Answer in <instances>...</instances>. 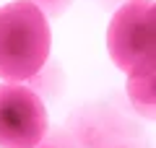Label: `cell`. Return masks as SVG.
I'll use <instances>...</instances> for the list:
<instances>
[{
	"instance_id": "1",
	"label": "cell",
	"mask_w": 156,
	"mask_h": 148,
	"mask_svg": "<svg viewBox=\"0 0 156 148\" xmlns=\"http://www.w3.org/2000/svg\"><path fill=\"white\" fill-rule=\"evenodd\" d=\"M52 47L50 18L26 0L0 5V78L26 83L47 65Z\"/></svg>"
},
{
	"instance_id": "2",
	"label": "cell",
	"mask_w": 156,
	"mask_h": 148,
	"mask_svg": "<svg viewBox=\"0 0 156 148\" xmlns=\"http://www.w3.org/2000/svg\"><path fill=\"white\" fill-rule=\"evenodd\" d=\"M109 57L122 73L156 62V5L154 0H125L107 29Z\"/></svg>"
},
{
	"instance_id": "3",
	"label": "cell",
	"mask_w": 156,
	"mask_h": 148,
	"mask_svg": "<svg viewBox=\"0 0 156 148\" xmlns=\"http://www.w3.org/2000/svg\"><path fill=\"white\" fill-rule=\"evenodd\" d=\"M50 130V115L26 83H0V148H31Z\"/></svg>"
},
{
	"instance_id": "4",
	"label": "cell",
	"mask_w": 156,
	"mask_h": 148,
	"mask_svg": "<svg viewBox=\"0 0 156 148\" xmlns=\"http://www.w3.org/2000/svg\"><path fill=\"white\" fill-rule=\"evenodd\" d=\"M65 130L70 132L78 148H112L117 140L128 138L122 135V122L117 112L107 109V107L78 112Z\"/></svg>"
},
{
	"instance_id": "5",
	"label": "cell",
	"mask_w": 156,
	"mask_h": 148,
	"mask_svg": "<svg viewBox=\"0 0 156 148\" xmlns=\"http://www.w3.org/2000/svg\"><path fill=\"white\" fill-rule=\"evenodd\" d=\"M128 76V99L133 109L143 115L146 120H154V107H156V62L133 68Z\"/></svg>"
},
{
	"instance_id": "6",
	"label": "cell",
	"mask_w": 156,
	"mask_h": 148,
	"mask_svg": "<svg viewBox=\"0 0 156 148\" xmlns=\"http://www.w3.org/2000/svg\"><path fill=\"white\" fill-rule=\"evenodd\" d=\"M31 148H78V146L70 138V132L60 127V130H47L44 138H42L37 146H31Z\"/></svg>"
},
{
	"instance_id": "7",
	"label": "cell",
	"mask_w": 156,
	"mask_h": 148,
	"mask_svg": "<svg viewBox=\"0 0 156 148\" xmlns=\"http://www.w3.org/2000/svg\"><path fill=\"white\" fill-rule=\"evenodd\" d=\"M26 3H31V5H37L39 11L44 13L47 18H52V16H62V13L70 8V3L73 0H26Z\"/></svg>"
},
{
	"instance_id": "8",
	"label": "cell",
	"mask_w": 156,
	"mask_h": 148,
	"mask_svg": "<svg viewBox=\"0 0 156 148\" xmlns=\"http://www.w3.org/2000/svg\"><path fill=\"white\" fill-rule=\"evenodd\" d=\"M112 148H146V146L140 140H135V138H122V140H117Z\"/></svg>"
}]
</instances>
